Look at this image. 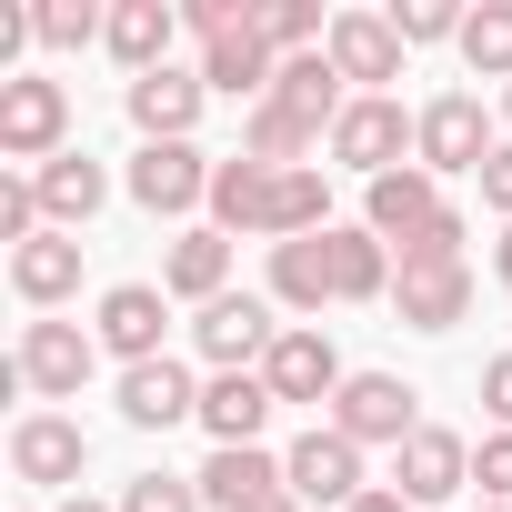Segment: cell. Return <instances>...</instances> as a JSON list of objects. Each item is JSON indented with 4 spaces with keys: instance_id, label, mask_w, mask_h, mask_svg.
I'll return each mask as SVG.
<instances>
[{
    "instance_id": "1",
    "label": "cell",
    "mask_w": 512,
    "mask_h": 512,
    "mask_svg": "<svg viewBox=\"0 0 512 512\" xmlns=\"http://www.w3.org/2000/svg\"><path fill=\"white\" fill-rule=\"evenodd\" d=\"M91 362H101V332H81V322H21V352H11L21 392L71 402V392L91 382Z\"/></svg>"
},
{
    "instance_id": "2",
    "label": "cell",
    "mask_w": 512,
    "mask_h": 512,
    "mask_svg": "<svg viewBox=\"0 0 512 512\" xmlns=\"http://www.w3.org/2000/svg\"><path fill=\"white\" fill-rule=\"evenodd\" d=\"M191 342H201V362H211V372H262V362H272V342H282V322H272V302L221 292V302L191 322Z\"/></svg>"
},
{
    "instance_id": "3",
    "label": "cell",
    "mask_w": 512,
    "mask_h": 512,
    "mask_svg": "<svg viewBox=\"0 0 512 512\" xmlns=\"http://www.w3.org/2000/svg\"><path fill=\"white\" fill-rule=\"evenodd\" d=\"M71 91L61 81H0V161H61Z\"/></svg>"
},
{
    "instance_id": "4",
    "label": "cell",
    "mask_w": 512,
    "mask_h": 512,
    "mask_svg": "<svg viewBox=\"0 0 512 512\" xmlns=\"http://www.w3.org/2000/svg\"><path fill=\"white\" fill-rule=\"evenodd\" d=\"M412 131L422 121H402V101H382V91H362L342 121H332V161H352L362 181H382V171H402V151H412Z\"/></svg>"
},
{
    "instance_id": "5",
    "label": "cell",
    "mask_w": 512,
    "mask_h": 512,
    "mask_svg": "<svg viewBox=\"0 0 512 512\" xmlns=\"http://www.w3.org/2000/svg\"><path fill=\"white\" fill-rule=\"evenodd\" d=\"M412 151H422V171H472V181H482V161H492V131H482V101H472V91H442V101L422 111Z\"/></svg>"
},
{
    "instance_id": "6",
    "label": "cell",
    "mask_w": 512,
    "mask_h": 512,
    "mask_svg": "<svg viewBox=\"0 0 512 512\" xmlns=\"http://www.w3.org/2000/svg\"><path fill=\"white\" fill-rule=\"evenodd\" d=\"M332 432H342V442H392V452H402L422 422H412V392H402L392 372H352L342 402H332Z\"/></svg>"
},
{
    "instance_id": "7",
    "label": "cell",
    "mask_w": 512,
    "mask_h": 512,
    "mask_svg": "<svg viewBox=\"0 0 512 512\" xmlns=\"http://www.w3.org/2000/svg\"><path fill=\"white\" fill-rule=\"evenodd\" d=\"M282 482H292V502H362V442H342L332 422L322 432H302L292 442V462H282Z\"/></svg>"
},
{
    "instance_id": "8",
    "label": "cell",
    "mask_w": 512,
    "mask_h": 512,
    "mask_svg": "<svg viewBox=\"0 0 512 512\" xmlns=\"http://www.w3.org/2000/svg\"><path fill=\"white\" fill-rule=\"evenodd\" d=\"M131 201L171 221V211L211 201V161H201L191 141H141V161H131Z\"/></svg>"
},
{
    "instance_id": "9",
    "label": "cell",
    "mask_w": 512,
    "mask_h": 512,
    "mask_svg": "<svg viewBox=\"0 0 512 512\" xmlns=\"http://www.w3.org/2000/svg\"><path fill=\"white\" fill-rule=\"evenodd\" d=\"M282 402H272V382L262 372H211L201 382V432H211V452H241V442H262V422H272Z\"/></svg>"
},
{
    "instance_id": "10",
    "label": "cell",
    "mask_w": 512,
    "mask_h": 512,
    "mask_svg": "<svg viewBox=\"0 0 512 512\" xmlns=\"http://www.w3.org/2000/svg\"><path fill=\"white\" fill-rule=\"evenodd\" d=\"M272 81H282V51L262 41V11H251V31H231V41H211V51H201V91H231V101L262 111V101H272Z\"/></svg>"
},
{
    "instance_id": "11",
    "label": "cell",
    "mask_w": 512,
    "mask_h": 512,
    "mask_svg": "<svg viewBox=\"0 0 512 512\" xmlns=\"http://www.w3.org/2000/svg\"><path fill=\"white\" fill-rule=\"evenodd\" d=\"M262 382H272V402H342V352L322 342V332H282L272 342V362H262Z\"/></svg>"
},
{
    "instance_id": "12",
    "label": "cell",
    "mask_w": 512,
    "mask_h": 512,
    "mask_svg": "<svg viewBox=\"0 0 512 512\" xmlns=\"http://www.w3.org/2000/svg\"><path fill=\"white\" fill-rule=\"evenodd\" d=\"M462 482H472V442H462V432H442V422H422V432L402 442V482H392V492L422 512V502H452Z\"/></svg>"
},
{
    "instance_id": "13",
    "label": "cell",
    "mask_w": 512,
    "mask_h": 512,
    "mask_svg": "<svg viewBox=\"0 0 512 512\" xmlns=\"http://www.w3.org/2000/svg\"><path fill=\"white\" fill-rule=\"evenodd\" d=\"M121 422L131 432H171V422H201V392H191V372L161 352V362H141V372H121Z\"/></svg>"
},
{
    "instance_id": "14",
    "label": "cell",
    "mask_w": 512,
    "mask_h": 512,
    "mask_svg": "<svg viewBox=\"0 0 512 512\" xmlns=\"http://www.w3.org/2000/svg\"><path fill=\"white\" fill-rule=\"evenodd\" d=\"M272 211H282V171L272 161H211V221L221 231H272Z\"/></svg>"
},
{
    "instance_id": "15",
    "label": "cell",
    "mask_w": 512,
    "mask_h": 512,
    "mask_svg": "<svg viewBox=\"0 0 512 512\" xmlns=\"http://www.w3.org/2000/svg\"><path fill=\"white\" fill-rule=\"evenodd\" d=\"M332 71L342 81H402V31L382 21V11H332Z\"/></svg>"
},
{
    "instance_id": "16",
    "label": "cell",
    "mask_w": 512,
    "mask_h": 512,
    "mask_svg": "<svg viewBox=\"0 0 512 512\" xmlns=\"http://www.w3.org/2000/svg\"><path fill=\"white\" fill-rule=\"evenodd\" d=\"M392 302H402L412 332H452V322L472 312V272H462V262H402Z\"/></svg>"
},
{
    "instance_id": "17",
    "label": "cell",
    "mask_w": 512,
    "mask_h": 512,
    "mask_svg": "<svg viewBox=\"0 0 512 512\" xmlns=\"http://www.w3.org/2000/svg\"><path fill=\"white\" fill-rule=\"evenodd\" d=\"M161 292L151 282H121V292H101V352H121V372H141V362H161Z\"/></svg>"
},
{
    "instance_id": "18",
    "label": "cell",
    "mask_w": 512,
    "mask_h": 512,
    "mask_svg": "<svg viewBox=\"0 0 512 512\" xmlns=\"http://www.w3.org/2000/svg\"><path fill=\"white\" fill-rule=\"evenodd\" d=\"M81 462H91V442H81V422H61V412H31L21 432H11V472L21 482H81Z\"/></svg>"
},
{
    "instance_id": "19",
    "label": "cell",
    "mask_w": 512,
    "mask_h": 512,
    "mask_svg": "<svg viewBox=\"0 0 512 512\" xmlns=\"http://www.w3.org/2000/svg\"><path fill=\"white\" fill-rule=\"evenodd\" d=\"M191 482H201V502H211V512H251V502L292 492V482H282V462H272L262 442H241V452H211V462H201Z\"/></svg>"
},
{
    "instance_id": "20",
    "label": "cell",
    "mask_w": 512,
    "mask_h": 512,
    "mask_svg": "<svg viewBox=\"0 0 512 512\" xmlns=\"http://www.w3.org/2000/svg\"><path fill=\"white\" fill-rule=\"evenodd\" d=\"M171 31H181L171 0H121L101 41H111V61H121L131 81H151V71H171Z\"/></svg>"
},
{
    "instance_id": "21",
    "label": "cell",
    "mask_w": 512,
    "mask_h": 512,
    "mask_svg": "<svg viewBox=\"0 0 512 512\" xmlns=\"http://www.w3.org/2000/svg\"><path fill=\"white\" fill-rule=\"evenodd\" d=\"M432 221H442V191H432L422 161H402V171L372 181V231H382V241H422Z\"/></svg>"
},
{
    "instance_id": "22",
    "label": "cell",
    "mask_w": 512,
    "mask_h": 512,
    "mask_svg": "<svg viewBox=\"0 0 512 512\" xmlns=\"http://www.w3.org/2000/svg\"><path fill=\"white\" fill-rule=\"evenodd\" d=\"M131 121H141V141H191V121H201V71H151V81H131Z\"/></svg>"
},
{
    "instance_id": "23",
    "label": "cell",
    "mask_w": 512,
    "mask_h": 512,
    "mask_svg": "<svg viewBox=\"0 0 512 512\" xmlns=\"http://www.w3.org/2000/svg\"><path fill=\"white\" fill-rule=\"evenodd\" d=\"M272 302H292V312L342 302V292H332V231H312V241H272Z\"/></svg>"
},
{
    "instance_id": "24",
    "label": "cell",
    "mask_w": 512,
    "mask_h": 512,
    "mask_svg": "<svg viewBox=\"0 0 512 512\" xmlns=\"http://www.w3.org/2000/svg\"><path fill=\"white\" fill-rule=\"evenodd\" d=\"M272 101H282L292 121H312V131H332V121L352 111V101H342V71H332V51H302V61H282Z\"/></svg>"
},
{
    "instance_id": "25",
    "label": "cell",
    "mask_w": 512,
    "mask_h": 512,
    "mask_svg": "<svg viewBox=\"0 0 512 512\" xmlns=\"http://www.w3.org/2000/svg\"><path fill=\"white\" fill-rule=\"evenodd\" d=\"M31 181H41V211H51V231H71V221H91V211L111 201V181H101V161H91V151H61V161H41Z\"/></svg>"
},
{
    "instance_id": "26",
    "label": "cell",
    "mask_w": 512,
    "mask_h": 512,
    "mask_svg": "<svg viewBox=\"0 0 512 512\" xmlns=\"http://www.w3.org/2000/svg\"><path fill=\"white\" fill-rule=\"evenodd\" d=\"M11 292H21V302H61V292H81V241H71V231L21 241V251H11Z\"/></svg>"
},
{
    "instance_id": "27",
    "label": "cell",
    "mask_w": 512,
    "mask_h": 512,
    "mask_svg": "<svg viewBox=\"0 0 512 512\" xmlns=\"http://www.w3.org/2000/svg\"><path fill=\"white\" fill-rule=\"evenodd\" d=\"M161 282H171L181 302H201V312H211V302H221V282H231V231H181Z\"/></svg>"
},
{
    "instance_id": "28",
    "label": "cell",
    "mask_w": 512,
    "mask_h": 512,
    "mask_svg": "<svg viewBox=\"0 0 512 512\" xmlns=\"http://www.w3.org/2000/svg\"><path fill=\"white\" fill-rule=\"evenodd\" d=\"M332 292H342V302L392 292V251H382V231H332Z\"/></svg>"
},
{
    "instance_id": "29",
    "label": "cell",
    "mask_w": 512,
    "mask_h": 512,
    "mask_svg": "<svg viewBox=\"0 0 512 512\" xmlns=\"http://www.w3.org/2000/svg\"><path fill=\"white\" fill-rule=\"evenodd\" d=\"M312 141H322V131H312V121H292L282 101H262V111H251V131H241V151H251V161H272V171H302V151H312Z\"/></svg>"
},
{
    "instance_id": "30",
    "label": "cell",
    "mask_w": 512,
    "mask_h": 512,
    "mask_svg": "<svg viewBox=\"0 0 512 512\" xmlns=\"http://www.w3.org/2000/svg\"><path fill=\"white\" fill-rule=\"evenodd\" d=\"M462 61L482 81H512V0H482V11H462Z\"/></svg>"
},
{
    "instance_id": "31",
    "label": "cell",
    "mask_w": 512,
    "mask_h": 512,
    "mask_svg": "<svg viewBox=\"0 0 512 512\" xmlns=\"http://www.w3.org/2000/svg\"><path fill=\"white\" fill-rule=\"evenodd\" d=\"M101 31H111V11H91V0H41L31 11V41H51V51H81Z\"/></svg>"
},
{
    "instance_id": "32",
    "label": "cell",
    "mask_w": 512,
    "mask_h": 512,
    "mask_svg": "<svg viewBox=\"0 0 512 512\" xmlns=\"http://www.w3.org/2000/svg\"><path fill=\"white\" fill-rule=\"evenodd\" d=\"M382 21L402 31V51H412V41H462V11H452V0H392Z\"/></svg>"
},
{
    "instance_id": "33",
    "label": "cell",
    "mask_w": 512,
    "mask_h": 512,
    "mask_svg": "<svg viewBox=\"0 0 512 512\" xmlns=\"http://www.w3.org/2000/svg\"><path fill=\"white\" fill-rule=\"evenodd\" d=\"M41 221H51V211H41V181L11 171V181H0V241L21 251V241H41Z\"/></svg>"
},
{
    "instance_id": "34",
    "label": "cell",
    "mask_w": 512,
    "mask_h": 512,
    "mask_svg": "<svg viewBox=\"0 0 512 512\" xmlns=\"http://www.w3.org/2000/svg\"><path fill=\"white\" fill-rule=\"evenodd\" d=\"M121 512H211V502H201V482H181V472H141V482L121 492Z\"/></svg>"
},
{
    "instance_id": "35",
    "label": "cell",
    "mask_w": 512,
    "mask_h": 512,
    "mask_svg": "<svg viewBox=\"0 0 512 512\" xmlns=\"http://www.w3.org/2000/svg\"><path fill=\"white\" fill-rule=\"evenodd\" d=\"M472 482H482L492 502H512V432H492V442L472 452Z\"/></svg>"
},
{
    "instance_id": "36",
    "label": "cell",
    "mask_w": 512,
    "mask_h": 512,
    "mask_svg": "<svg viewBox=\"0 0 512 512\" xmlns=\"http://www.w3.org/2000/svg\"><path fill=\"white\" fill-rule=\"evenodd\" d=\"M402 262H462V211H442L422 241H402Z\"/></svg>"
},
{
    "instance_id": "37",
    "label": "cell",
    "mask_w": 512,
    "mask_h": 512,
    "mask_svg": "<svg viewBox=\"0 0 512 512\" xmlns=\"http://www.w3.org/2000/svg\"><path fill=\"white\" fill-rule=\"evenodd\" d=\"M482 412L512 432V352H492V372H482Z\"/></svg>"
},
{
    "instance_id": "38",
    "label": "cell",
    "mask_w": 512,
    "mask_h": 512,
    "mask_svg": "<svg viewBox=\"0 0 512 512\" xmlns=\"http://www.w3.org/2000/svg\"><path fill=\"white\" fill-rule=\"evenodd\" d=\"M482 201H492V211H502V221H512V141H502V151H492V161H482Z\"/></svg>"
},
{
    "instance_id": "39",
    "label": "cell",
    "mask_w": 512,
    "mask_h": 512,
    "mask_svg": "<svg viewBox=\"0 0 512 512\" xmlns=\"http://www.w3.org/2000/svg\"><path fill=\"white\" fill-rule=\"evenodd\" d=\"M352 512H412V502H402V492H362Z\"/></svg>"
},
{
    "instance_id": "40",
    "label": "cell",
    "mask_w": 512,
    "mask_h": 512,
    "mask_svg": "<svg viewBox=\"0 0 512 512\" xmlns=\"http://www.w3.org/2000/svg\"><path fill=\"white\" fill-rule=\"evenodd\" d=\"M492 272H502V292H512V231H502V251H492Z\"/></svg>"
},
{
    "instance_id": "41",
    "label": "cell",
    "mask_w": 512,
    "mask_h": 512,
    "mask_svg": "<svg viewBox=\"0 0 512 512\" xmlns=\"http://www.w3.org/2000/svg\"><path fill=\"white\" fill-rule=\"evenodd\" d=\"M251 512H302V502H292V492H272V502H251Z\"/></svg>"
},
{
    "instance_id": "42",
    "label": "cell",
    "mask_w": 512,
    "mask_h": 512,
    "mask_svg": "<svg viewBox=\"0 0 512 512\" xmlns=\"http://www.w3.org/2000/svg\"><path fill=\"white\" fill-rule=\"evenodd\" d=\"M61 512H111V502H81V492H71V502H61Z\"/></svg>"
},
{
    "instance_id": "43",
    "label": "cell",
    "mask_w": 512,
    "mask_h": 512,
    "mask_svg": "<svg viewBox=\"0 0 512 512\" xmlns=\"http://www.w3.org/2000/svg\"><path fill=\"white\" fill-rule=\"evenodd\" d=\"M482 512H512V502H482Z\"/></svg>"
},
{
    "instance_id": "44",
    "label": "cell",
    "mask_w": 512,
    "mask_h": 512,
    "mask_svg": "<svg viewBox=\"0 0 512 512\" xmlns=\"http://www.w3.org/2000/svg\"><path fill=\"white\" fill-rule=\"evenodd\" d=\"M502 111H512V91H502Z\"/></svg>"
}]
</instances>
